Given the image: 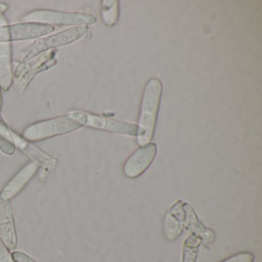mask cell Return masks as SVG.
Returning <instances> with one entry per match:
<instances>
[{"instance_id":"cell-1","label":"cell","mask_w":262,"mask_h":262,"mask_svg":"<svg viewBox=\"0 0 262 262\" xmlns=\"http://www.w3.org/2000/svg\"><path fill=\"white\" fill-rule=\"evenodd\" d=\"M162 94V84L160 79L152 78L145 85L141 102L137 142L139 145H148L154 137L158 114Z\"/></svg>"},{"instance_id":"cell-2","label":"cell","mask_w":262,"mask_h":262,"mask_svg":"<svg viewBox=\"0 0 262 262\" xmlns=\"http://www.w3.org/2000/svg\"><path fill=\"white\" fill-rule=\"evenodd\" d=\"M86 119V113L73 112L59 117L35 122L25 128L23 137L29 142H38L68 134L85 126Z\"/></svg>"},{"instance_id":"cell-3","label":"cell","mask_w":262,"mask_h":262,"mask_svg":"<svg viewBox=\"0 0 262 262\" xmlns=\"http://www.w3.org/2000/svg\"><path fill=\"white\" fill-rule=\"evenodd\" d=\"M27 22L35 24H54L60 25H93L97 21L96 16L88 13H62L52 10H38L23 17Z\"/></svg>"},{"instance_id":"cell-4","label":"cell","mask_w":262,"mask_h":262,"mask_svg":"<svg viewBox=\"0 0 262 262\" xmlns=\"http://www.w3.org/2000/svg\"><path fill=\"white\" fill-rule=\"evenodd\" d=\"M88 33L86 27H74L61 32L57 34L50 36L44 39L36 41L24 52V60L35 57L39 53L56 47L68 45L85 36Z\"/></svg>"},{"instance_id":"cell-5","label":"cell","mask_w":262,"mask_h":262,"mask_svg":"<svg viewBox=\"0 0 262 262\" xmlns=\"http://www.w3.org/2000/svg\"><path fill=\"white\" fill-rule=\"evenodd\" d=\"M54 27L49 24L25 23L0 27V42L36 39L52 33Z\"/></svg>"},{"instance_id":"cell-6","label":"cell","mask_w":262,"mask_h":262,"mask_svg":"<svg viewBox=\"0 0 262 262\" xmlns=\"http://www.w3.org/2000/svg\"><path fill=\"white\" fill-rule=\"evenodd\" d=\"M157 154V146L149 143L138 148L125 161L123 173L125 177L134 179L142 176L154 162Z\"/></svg>"},{"instance_id":"cell-7","label":"cell","mask_w":262,"mask_h":262,"mask_svg":"<svg viewBox=\"0 0 262 262\" xmlns=\"http://www.w3.org/2000/svg\"><path fill=\"white\" fill-rule=\"evenodd\" d=\"M86 122L85 126L101 131L108 132L116 134L136 137L138 126L136 124L116 120L110 117L86 113Z\"/></svg>"},{"instance_id":"cell-8","label":"cell","mask_w":262,"mask_h":262,"mask_svg":"<svg viewBox=\"0 0 262 262\" xmlns=\"http://www.w3.org/2000/svg\"><path fill=\"white\" fill-rule=\"evenodd\" d=\"M39 168V165L35 162L24 165L1 190L0 197L9 201L16 198L34 178Z\"/></svg>"},{"instance_id":"cell-9","label":"cell","mask_w":262,"mask_h":262,"mask_svg":"<svg viewBox=\"0 0 262 262\" xmlns=\"http://www.w3.org/2000/svg\"><path fill=\"white\" fill-rule=\"evenodd\" d=\"M0 237L9 250L17 245V234L12 209L11 201L0 197Z\"/></svg>"},{"instance_id":"cell-10","label":"cell","mask_w":262,"mask_h":262,"mask_svg":"<svg viewBox=\"0 0 262 262\" xmlns=\"http://www.w3.org/2000/svg\"><path fill=\"white\" fill-rule=\"evenodd\" d=\"M183 205V201H176L165 214L164 219V231L168 240H174L183 232L185 227V214Z\"/></svg>"},{"instance_id":"cell-11","label":"cell","mask_w":262,"mask_h":262,"mask_svg":"<svg viewBox=\"0 0 262 262\" xmlns=\"http://www.w3.org/2000/svg\"><path fill=\"white\" fill-rule=\"evenodd\" d=\"M12 133L14 138L16 146L19 147V149L22 150L25 154L35 160V162H36L38 165H42L43 168L45 167L46 169L50 171L55 168L57 163V160L39 149L38 147L30 143L29 141L26 140L23 136L18 135L16 132L12 131Z\"/></svg>"},{"instance_id":"cell-12","label":"cell","mask_w":262,"mask_h":262,"mask_svg":"<svg viewBox=\"0 0 262 262\" xmlns=\"http://www.w3.org/2000/svg\"><path fill=\"white\" fill-rule=\"evenodd\" d=\"M184 210L185 214V227L191 230L193 234L200 237L203 241L205 245L211 243L214 241L215 234L211 228H207L198 217L197 214L194 211L190 204L184 202Z\"/></svg>"},{"instance_id":"cell-13","label":"cell","mask_w":262,"mask_h":262,"mask_svg":"<svg viewBox=\"0 0 262 262\" xmlns=\"http://www.w3.org/2000/svg\"><path fill=\"white\" fill-rule=\"evenodd\" d=\"M16 147L13 133L0 116V150L6 155L12 156L16 151Z\"/></svg>"},{"instance_id":"cell-14","label":"cell","mask_w":262,"mask_h":262,"mask_svg":"<svg viewBox=\"0 0 262 262\" xmlns=\"http://www.w3.org/2000/svg\"><path fill=\"white\" fill-rule=\"evenodd\" d=\"M102 19L104 24L113 27L119 17V2L118 0H105L102 2Z\"/></svg>"},{"instance_id":"cell-15","label":"cell","mask_w":262,"mask_h":262,"mask_svg":"<svg viewBox=\"0 0 262 262\" xmlns=\"http://www.w3.org/2000/svg\"><path fill=\"white\" fill-rule=\"evenodd\" d=\"M201 242L202 240L200 237H198L195 234H191L187 237L184 244L182 262H195Z\"/></svg>"},{"instance_id":"cell-16","label":"cell","mask_w":262,"mask_h":262,"mask_svg":"<svg viewBox=\"0 0 262 262\" xmlns=\"http://www.w3.org/2000/svg\"><path fill=\"white\" fill-rule=\"evenodd\" d=\"M254 254L251 252H241L234 254L222 262H254Z\"/></svg>"},{"instance_id":"cell-17","label":"cell","mask_w":262,"mask_h":262,"mask_svg":"<svg viewBox=\"0 0 262 262\" xmlns=\"http://www.w3.org/2000/svg\"><path fill=\"white\" fill-rule=\"evenodd\" d=\"M0 262H15L10 250L0 237Z\"/></svg>"},{"instance_id":"cell-18","label":"cell","mask_w":262,"mask_h":262,"mask_svg":"<svg viewBox=\"0 0 262 262\" xmlns=\"http://www.w3.org/2000/svg\"><path fill=\"white\" fill-rule=\"evenodd\" d=\"M12 256L15 262H37L33 257L23 251H13Z\"/></svg>"}]
</instances>
